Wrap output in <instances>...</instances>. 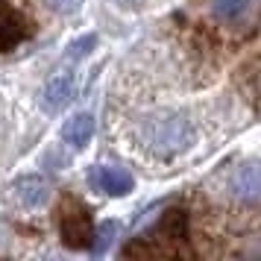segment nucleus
<instances>
[{"instance_id":"3","label":"nucleus","mask_w":261,"mask_h":261,"mask_svg":"<svg viewBox=\"0 0 261 261\" xmlns=\"http://www.w3.org/2000/svg\"><path fill=\"white\" fill-rule=\"evenodd\" d=\"M36 33V24L27 18L21 9H12L0 3V53H12L24 41H30Z\"/></svg>"},{"instance_id":"12","label":"nucleus","mask_w":261,"mask_h":261,"mask_svg":"<svg viewBox=\"0 0 261 261\" xmlns=\"http://www.w3.org/2000/svg\"><path fill=\"white\" fill-rule=\"evenodd\" d=\"M249 9V0H212V15L223 24L241 21Z\"/></svg>"},{"instance_id":"15","label":"nucleus","mask_w":261,"mask_h":261,"mask_svg":"<svg viewBox=\"0 0 261 261\" xmlns=\"http://www.w3.org/2000/svg\"><path fill=\"white\" fill-rule=\"evenodd\" d=\"M0 3H6V0H0Z\"/></svg>"},{"instance_id":"13","label":"nucleus","mask_w":261,"mask_h":261,"mask_svg":"<svg viewBox=\"0 0 261 261\" xmlns=\"http://www.w3.org/2000/svg\"><path fill=\"white\" fill-rule=\"evenodd\" d=\"M47 6L50 9H56V12H76L80 9V0H47Z\"/></svg>"},{"instance_id":"5","label":"nucleus","mask_w":261,"mask_h":261,"mask_svg":"<svg viewBox=\"0 0 261 261\" xmlns=\"http://www.w3.org/2000/svg\"><path fill=\"white\" fill-rule=\"evenodd\" d=\"M88 185L109 197H126L135 191V176L118 165H94L88 170Z\"/></svg>"},{"instance_id":"10","label":"nucleus","mask_w":261,"mask_h":261,"mask_svg":"<svg viewBox=\"0 0 261 261\" xmlns=\"http://www.w3.org/2000/svg\"><path fill=\"white\" fill-rule=\"evenodd\" d=\"M97 44H100V36L97 33H85V36L73 38L71 44L65 47V53H62V65H80L83 59H88L94 53Z\"/></svg>"},{"instance_id":"14","label":"nucleus","mask_w":261,"mask_h":261,"mask_svg":"<svg viewBox=\"0 0 261 261\" xmlns=\"http://www.w3.org/2000/svg\"><path fill=\"white\" fill-rule=\"evenodd\" d=\"M112 3H115L118 9H126V12H135V9H141V6L147 3V0H112Z\"/></svg>"},{"instance_id":"4","label":"nucleus","mask_w":261,"mask_h":261,"mask_svg":"<svg viewBox=\"0 0 261 261\" xmlns=\"http://www.w3.org/2000/svg\"><path fill=\"white\" fill-rule=\"evenodd\" d=\"M76 97V73L73 71H59L56 76H50L41 94H38V106L44 115H59L62 109H68Z\"/></svg>"},{"instance_id":"2","label":"nucleus","mask_w":261,"mask_h":261,"mask_svg":"<svg viewBox=\"0 0 261 261\" xmlns=\"http://www.w3.org/2000/svg\"><path fill=\"white\" fill-rule=\"evenodd\" d=\"M94 235L91 208L76 197H65L59 205V238L68 249H88Z\"/></svg>"},{"instance_id":"7","label":"nucleus","mask_w":261,"mask_h":261,"mask_svg":"<svg viewBox=\"0 0 261 261\" xmlns=\"http://www.w3.org/2000/svg\"><path fill=\"white\" fill-rule=\"evenodd\" d=\"M94 129H97V123H94V115L91 112H76V115H71V118L62 123V141L65 144H71L73 150H83L85 144L94 138Z\"/></svg>"},{"instance_id":"6","label":"nucleus","mask_w":261,"mask_h":261,"mask_svg":"<svg viewBox=\"0 0 261 261\" xmlns=\"http://www.w3.org/2000/svg\"><path fill=\"white\" fill-rule=\"evenodd\" d=\"M15 197L18 202L24 205V208H41V205H47L50 200V185L44 176H38V173H24V176L15 179Z\"/></svg>"},{"instance_id":"11","label":"nucleus","mask_w":261,"mask_h":261,"mask_svg":"<svg viewBox=\"0 0 261 261\" xmlns=\"http://www.w3.org/2000/svg\"><path fill=\"white\" fill-rule=\"evenodd\" d=\"M118 235H120V223L118 220L94 223V235H91V247H88V252H91V255H106L109 247L115 244V238Z\"/></svg>"},{"instance_id":"8","label":"nucleus","mask_w":261,"mask_h":261,"mask_svg":"<svg viewBox=\"0 0 261 261\" xmlns=\"http://www.w3.org/2000/svg\"><path fill=\"white\" fill-rule=\"evenodd\" d=\"M153 235L159 241H165L167 247L170 244H179V241H188V214L182 208H170V212L162 214L159 226L153 229Z\"/></svg>"},{"instance_id":"9","label":"nucleus","mask_w":261,"mask_h":261,"mask_svg":"<svg viewBox=\"0 0 261 261\" xmlns=\"http://www.w3.org/2000/svg\"><path fill=\"white\" fill-rule=\"evenodd\" d=\"M235 197L249 202V205H255V202L261 200V176H258V165H255V162H247L244 167H238Z\"/></svg>"},{"instance_id":"1","label":"nucleus","mask_w":261,"mask_h":261,"mask_svg":"<svg viewBox=\"0 0 261 261\" xmlns=\"http://www.w3.org/2000/svg\"><path fill=\"white\" fill-rule=\"evenodd\" d=\"M194 144V123L182 112H165L144 126V147L159 159H173Z\"/></svg>"}]
</instances>
